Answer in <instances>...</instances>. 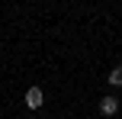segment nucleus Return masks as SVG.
<instances>
[{
	"mask_svg": "<svg viewBox=\"0 0 122 119\" xmlns=\"http://www.w3.org/2000/svg\"><path fill=\"white\" fill-rule=\"evenodd\" d=\"M100 113L103 116H116L119 113V100L116 97H103V100H100Z\"/></svg>",
	"mask_w": 122,
	"mask_h": 119,
	"instance_id": "obj_2",
	"label": "nucleus"
},
{
	"mask_svg": "<svg viewBox=\"0 0 122 119\" xmlns=\"http://www.w3.org/2000/svg\"><path fill=\"white\" fill-rule=\"evenodd\" d=\"M42 103H45L42 87H29V90H26V106H29V109H39Z\"/></svg>",
	"mask_w": 122,
	"mask_h": 119,
	"instance_id": "obj_1",
	"label": "nucleus"
},
{
	"mask_svg": "<svg viewBox=\"0 0 122 119\" xmlns=\"http://www.w3.org/2000/svg\"><path fill=\"white\" fill-rule=\"evenodd\" d=\"M109 87H122V68H112L109 71Z\"/></svg>",
	"mask_w": 122,
	"mask_h": 119,
	"instance_id": "obj_3",
	"label": "nucleus"
}]
</instances>
